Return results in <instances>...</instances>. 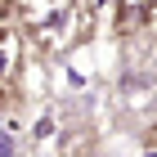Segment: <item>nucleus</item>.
<instances>
[{"label":"nucleus","mask_w":157,"mask_h":157,"mask_svg":"<svg viewBox=\"0 0 157 157\" xmlns=\"http://www.w3.org/2000/svg\"><path fill=\"white\" fill-rule=\"evenodd\" d=\"M18 27L36 49L67 59L94 36V5L90 0H18Z\"/></svg>","instance_id":"nucleus-1"},{"label":"nucleus","mask_w":157,"mask_h":157,"mask_svg":"<svg viewBox=\"0 0 157 157\" xmlns=\"http://www.w3.org/2000/svg\"><path fill=\"white\" fill-rule=\"evenodd\" d=\"M23 45L32 40L23 36V27L0 23V108L9 112L18 103V76H23Z\"/></svg>","instance_id":"nucleus-2"},{"label":"nucleus","mask_w":157,"mask_h":157,"mask_svg":"<svg viewBox=\"0 0 157 157\" xmlns=\"http://www.w3.org/2000/svg\"><path fill=\"white\" fill-rule=\"evenodd\" d=\"M67 112L63 108H45L36 121H32V135H27V148L36 157H63V153H72L76 148V139L67 135Z\"/></svg>","instance_id":"nucleus-3"},{"label":"nucleus","mask_w":157,"mask_h":157,"mask_svg":"<svg viewBox=\"0 0 157 157\" xmlns=\"http://www.w3.org/2000/svg\"><path fill=\"white\" fill-rule=\"evenodd\" d=\"M117 99H121V108L130 112L135 121L157 126V76L121 72V81H117Z\"/></svg>","instance_id":"nucleus-4"},{"label":"nucleus","mask_w":157,"mask_h":157,"mask_svg":"<svg viewBox=\"0 0 157 157\" xmlns=\"http://www.w3.org/2000/svg\"><path fill=\"white\" fill-rule=\"evenodd\" d=\"M103 13H112V36H135L139 27L153 23L157 0H94Z\"/></svg>","instance_id":"nucleus-5"},{"label":"nucleus","mask_w":157,"mask_h":157,"mask_svg":"<svg viewBox=\"0 0 157 157\" xmlns=\"http://www.w3.org/2000/svg\"><path fill=\"white\" fill-rule=\"evenodd\" d=\"M18 153H23V135L13 121H5L0 126V157H18Z\"/></svg>","instance_id":"nucleus-6"},{"label":"nucleus","mask_w":157,"mask_h":157,"mask_svg":"<svg viewBox=\"0 0 157 157\" xmlns=\"http://www.w3.org/2000/svg\"><path fill=\"white\" fill-rule=\"evenodd\" d=\"M0 23H18V0H0Z\"/></svg>","instance_id":"nucleus-7"},{"label":"nucleus","mask_w":157,"mask_h":157,"mask_svg":"<svg viewBox=\"0 0 157 157\" xmlns=\"http://www.w3.org/2000/svg\"><path fill=\"white\" fill-rule=\"evenodd\" d=\"M144 157H157V144H148V153H144Z\"/></svg>","instance_id":"nucleus-8"},{"label":"nucleus","mask_w":157,"mask_h":157,"mask_svg":"<svg viewBox=\"0 0 157 157\" xmlns=\"http://www.w3.org/2000/svg\"><path fill=\"white\" fill-rule=\"evenodd\" d=\"M153 27H157V5H153Z\"/></svg>","instance_id":"nucleus-9"}]
</instances>
